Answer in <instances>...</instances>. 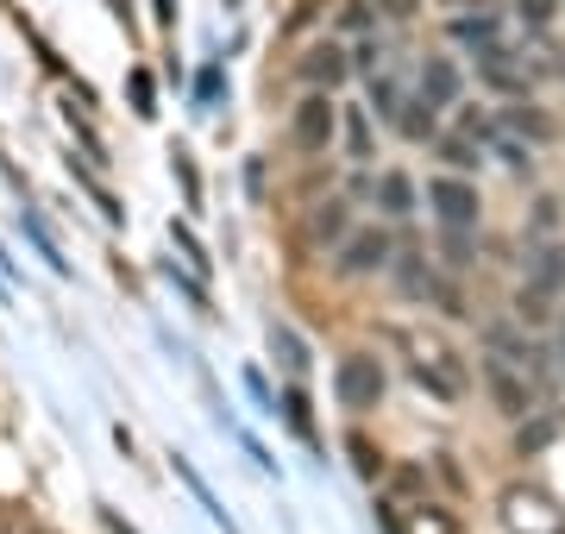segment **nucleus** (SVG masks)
I'll return each instance as SVG.
<instances>
[{
	"mask_svg": "<svg viewBox=\"0 0 565 534\" xmlns=\"http://www.w3.org/2000/svg\"><path fill=\"white\" fill-rule=\"evenodd\" d=\"M497 515H503L509 534H565V510L541 491V484H509V491L497 496Z\"/></svg>",
	"mask_w": 565,
	"mask_h": 534,
	"instance_id": "1",
	"label": "nucleus"
},
{
	"mask_svg": "<svg viewBox=\"0 0 565 534\" xmlns=\"http://www.w3.org/2000/svg\"><path fill=\"white\" fill-rule=\"evenodd\" d=\"M384 391H390V377H384V365H377L371 352H345L340 365H333V396H340V409L371 415L377 403H384Z\"/></svg>",
	"mask_w": 565,
	"mask_h": 534,
	"instance_id": "2",
	"label": "nucleus"
},
{
	"mask_svg": "<svg viewBox=\"0 0 565 534\" xmlns=\"http://www.w3.org/2000/svg\"><path fill=\"white\" fill-rule=\"evenodd\" d=\"M478 377H484L490 403H497L503 415H515V421H522V415L534 409V377H527L515 359H503V352H484V359H478Z\"/></svg>",
	"mask_w": 565,
	"mask_h": 534,
	"instance_id": "3",
	"label": "nucleus"
},
{
	"mask_svg": "<svg viewBox=\"0 0 565 534\" xmlns=\"http://www.w3.org/2000/svg\"><path fill=\"white\" fill-rule=\"evenodd\" d=\"M333 132H340V107H333V88H315V95H302L296 120H289V145L315 158V151H327V145H333Z\"/></svg>",
	"mask_w": 565,
	"mask_h": 534,
	"instance_id": "4",
	"label": "nucleus"
},
{
	"mask_svg": "<svg viewBox=\"0 0 565 534\" xmlns=\"http://www.w3.org/2000/svg\"><path fill=\"white\" fill-rule=\"evenodd\" d=\"M427 202H434L446 233H471V226H478V189L459 183V177H434V183H427Z\"/></svg>",
	"mask_w": 565,
	"mask_h": 534,
	"instance_id": "5",
	"label": "nucleus"
},
{
	"mask_svg": "<svg viewBox=\"0 0 565 534\" xmlns=\"http://www.w3.org/2000/svg\"><path fill=\"white\" fill-rule=\"evenodd\" d=\"M390 233L384 226H359V233H345L340 239V270L345 277H371V270H384L390 265Z\"/></svg>",
	"mask_w": 565,
	"mask_h": 534,
	"instance_id": "6",
	"label": "nucleus"
},
{
	"mask_svg": "<svg viewBox=\"0 0 565 534\" xmlns=\"http://www.w3.org/2000/svg\"><path fill=\"white\" fill-rule=\"evenodd\" d=\"M384 522H390V534H459V522L440 510V503H384Z\"/></svg>",
	"mask_w": 565,
	"mask_h": 534,
	"instance_id": "7",
	"label": "nucleus"
},
{
	"mask_svg": "<svg viewBox=\"0 0 565 534\" xmlns=\"http://www.w3.org/2000/svg\"><path fill=\"white\" fill-rule=\"evenodd\" d=\"M396 284H403V296H434L446 314H465V302H459V289H446L434 270L422 265V258H408V265H396Z\"/></svg>",
	"mask_w": 565,
	"mask_h": 534,
	"instance_id": "8",
	"label": "nucleus"
},
{
	"mask_svg": "<svg viewBox=\"0 0 565 534\" xmlns=\"http://www.w3.org/2000/svg\"><path fill=\"white\" fill-rule=\"evenodd\" d=\"M478 76H484L490 88H503V95H522V88H527V76L515 70V57H509V51H503L497 39L478 44Z\"/></svg>",
	"mask_w": 565,
	"mask_h": 534,
	"instance_id": "9",
	"label": "nucleus"
},
{
	"mask_svg": "<svg viewBox=\"0 0 565 534\" xmlns=\"http://www.w3.org/2000/svg\"><path fill=\"white\" fill-rule=\"evenodd\" d=\"M422 102L427 107H452L459 102V63L452 57H427L422 63Z\"/></svg>",
	"mask_w": 565,
	"mask_h": 534,
	"instance_id": "10",
	"label": "nucleus"
},
{
	"mask_svg": "<svg viewBox=\"0 0 565 534\" xmlns=\"http://www.w3.org/2000/svg\"><path fill=\"white\" fill-rule=\"evenodd\" d=\"M345 70H352V57H345L340 44H315V51L302 57V76H308L315 88H340Z\"/></svg>",
	"mask_w": 565,
	"mask_h": 534,
	"instance_id": "11",
	"label": "nucleus"
},
{
	"mask_svg": "<svg viewBox=\"0 0 565 534\" xmlns=\"http://www.w3.org/2000/svg\"><path fill=\"white\" fill-rule=\"evenodd\" d=\"M377 207H384L390 221H408L415 214V183H408L403 170H384L377 177Z\"/></svg>",
	"mask_w": 565,
	"mask_h": 534,
	"instance_id": "12",
	"label": "nucleus"
},
{
	"mask_svg": "<svg viewBox=\"0 0 565 534\" xmlns=\"http://www.w3.org/2000/svg\"><path fill=\"white\" fill-rule=\"evenodd\" d=\"M527 284L546 289V296H559V289H565V252H559V246H541V252H534V265H527Z\"/></svg>",
	"mask_w": 565,
	"mask_h": 534,
	"instance_id": "13",
	"label": "nucleus"
},
{
	"mask_svg": "<svg viewBox=\"0 0 565 534\" xmlns=\"http://www.w3.org/2000/svg\"><path fill=\"white\" fill-rule=\"evenodd\" d=\"M308 239H321V246H340L345 239V202H321L308 214Z\"/></svg>",
	"mask_w": 565,
	"mask_h": 534,
	"instance_id": "14",
	"label": "nucleus"
},
{
	"mask_svg": "<svg viewBox=\"0 0 565 534\" xmlns=\"http://www.w3.org/2000/svg\"><path fill=\"white\" fill-rule=\"evenodd\" d=\"M390 126H396L403 139H427V132H434V107H427L422 95H415V102L396 107V120H390Z\"/></svg>",
	"mask_w": 565,
	"mask_h": 534,
	"instance_id": "15",
	"label": "nucleus"
},
{
	"mask_svg": "<svg viewBox=\"0 0 565 534\" xmlns=\"http://www.w3.org/2000/svg\"><path fill=\"white\" fill-rule=\"evenodd\" d=\"M515 321H522V328H546V321H553V296L527 284L522 296H515Z\"/></svg>",
	"mask_w": 565,
	"mask_h": 534,
	"instance_id": "16",
	"label": "nucleus"
},
{
	"mask_svg": "<svg viewBox=\"0 0 565 534\" xmlns=\"http://www.w3.org/2000/svg\"><path fill=\"white\" fill-rule=\"evenodd\" d=\"M503 126H509V132H527V139H534V145H546V139H553V120H546V114H534V107H509V114H503Z\"/></svg>",
	"mask_w": 565,
	"mask_h": 534,
	"instance_id": "17",
	"label": "nucleus"
},
{
	"mask_svg": "<svg viewBox=\"0 0 565 534\" xmlns=\"http://www.w3.org/2000/svg\"><path fill=\"white\" fill-rule=\"evenodd\" d=\"M452 39H459V44H490V39H497V13L484 7V13H465V20H452Z\"/></svg>",
	"mask_w": 565,
	"mask_h": 534,
	"instance_id": "18",
	"label": "nucleus"
},
{
	"mask_svg": "<svg viewBox=\"0 0 565 534\" xmlns=\"http://www.w3.org/2000/svg\"><path fill=\"white\" fill-rule=\"evenodd\" d=\"M270 352H277V359H282L289 371H296V377L308 371V346H302V340H296L289 328H270Z\"/></svg>",
	"mask_w": 565,
	"mask_h": 534,
	"instance_id": "19",
	"label": "nucleus"
},
{
	"mask_svg": "<svg viewBox=\"0 0 565 534\" xmlns=\"http://www.w3.org/2000/svg\"><path fill=\"white\" fill-rule=\"evenodd\" d=\"M553 434H559V421H553V415H541V421H527V415H522L515 447H522V452H541V447H553Z\"/></svg>",
	"mask_w": 565,
	"mask_h": 534,
	"instance_id": "20",
	"label": "nucleus"
},
{
	"mask_svg": "<svg viewBox=\"0 0 565 534\" xmlns=\"http://www.w3.org/2000/svg\"><path fill=\"white\" fill-rule=\"evenodd\" d=\"M345 452H352V466H359L364 478H377V472H384V452L371 447V440H364V434H352V440H345Z\"/></svg>",
	"mask_w": 565,
	"mask_h": 534,
	"instance_id": "21",
	"label": "nucleus"
},
{
	"mask_svg": "<svg viewBox=\"0 0 565 534\" xmlns=\"http://www.w3.org/2000/svg\"><path fill=\"white\" fill-rule=\"evenodd\" d=\"M440 158L452 170H478V145H471V139H440Z\"/></svg>",
	"mask_w": 565,
	"mask_h": 534,
	"instance_id": "22",
	"label": "nucleus"
},
{
	"mask_svg": "<svg viewBox=\"0 0 565 534\" xmlns=\"http://www.w3.org/2000/svg\"><path fill=\"white\" fill-rule=\"evenodd\" d=\"M345 151H352V158H371V120H364V114L345 120Z\"/></svg>",
	"mask_w": 565,
	"mask_h": 534,
	"instance_id": "23",
	"label": "nucleus"
},
{
	"mask_svg": "<svg viewBox=\"0 0 565 534\" xmlns=\"http://www.w3.org/2000/svg\"><path fill=\"white\" fill-rule=\"evenodd\" d=\"M515 13H522L527 25H546L553 13H559V0H515Z\"/></svg>",
	"mask_w": 565,
	"mask_h": 534,
	"instance_id": "24",
	"label": "nucleus"
},
{
	"mask_svg": "<svg viewBox=\"0 0 565 534\" xmlns=\"http://www.w3.org/2000/svg\"><path fill=\"white\" fill-rule=\"evenodd\" d=\"M158 95H151V76H145V70H132V114H158Z\"/></svg>",
	"mask_w": 565,
	"mask_h": 534,
	"instance_id": "25",
	"label": "nucleus"
},
{
	"mask_svg": "<svg viewBox=\"0 0 565 534\" xmlns=\"http://www.w3.org/2000/svg\"><path fill=\"white\" fill-rule=\"evenodd\" d=\"M170 233H177V246L189 252V265H195V270H207V252L195 246V233H189V226H170Z\"/></svg>",
	"mask_w": 565,
	"mask_h": 534,
	"instance_id": "26",
	"label": "nucleus"
},
{
	"mask_svg": "<svg viewBox=\"0 0 565 534\" xmlns=\"http://www.w3.org/2000/svg\"><path fill=\"white\" fill-rule=\"evenodd\" d=\"M446 265H471V239L465 233H446Z\"/></svg>",
	"mask_w": 565,
	"mask_h": 534,
	"instance_id": "27",
	"label": "nucleus"
},
{
	"mask_svg": "<svg viewBox=\"0 0 565 534\" xmlns=\"http://www.w3.org/2000/svg\"><path fill=\"white\" fill-rule=\"evenodd\" d=\"M559 76H565V57H559Z\"/></svg>",
	"mask_w": 565,
	"mask_h": 534,
	"instance_id": "28",
	"label": "nucleus"
}]
</instances>
